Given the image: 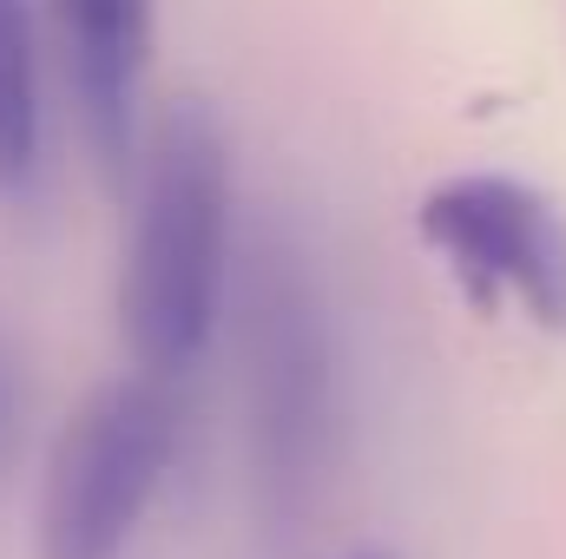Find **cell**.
<instances>
[{
	"label": "cell",
	"mask_w": 566,
	"mask_h": 559,
	"mask_svg": "<svg viewBox=\"0 0 566 559\" xmlns=\"http://www.w3.org/2000/svg\"><path fill=\"white\" fill-rule=\"evenodd\" d=\"M178 454V395L158 376L93 389L53 441L40 494V559H119Z\"/></svg>",
	"instance_id": "obj_2"
},
{
	"label": "cell",
	"mask_w": 566,
	"mask_h": 559,
	"mask_svg": "<svg viewBox=\"0 0 566 559\" xmlns=\"http://www.w3.org/2000/svg\"><path fill=\"white\" fill-rule=\"evenodd\" d=\"M244 369H251L244 376L251 382V461H258L264 500L290 514L329 467L336 376H329V329H323L316 283L277 244H264L251 271Z\"/></svg>",
	"instance_id": "obj_3"
},
{
	"label": "cell",
	"mask_w": 566,
	"mask_h": 559,
	"mask_svg": "<svg viewBox=\"0 0 566 559\" xmlns=\"http://www.w3.org/2000/svg\"><path fill=\"white\" fill-rule=\"evenodd\" d=\"M40 171V53L27 0H0V191H27Z\"/></svg>",
	"instance_id": "obj_6"
},
{
	"label": "cell",
	"mask_w": 566,
	"mask_h": 559,
	"mask_svg": "<svg viewBox=\"0 0 566 559\" xmlns=\"http://www.w3.org/2000/svg\"><path fill=\"white\" fill-rule=\"evenodd\" d=\"M428 251L481 303H521L541 329H566V218L514 178H448L422 198Z\"/></svg>",
	"instance_id": "obj_4"
},
{
	"label": "cell",
	"mask_w": 566,
	"mask_h": 559,
	"mask_svg": "<svg viewBox=\"0 0 566 559\" xmlns=\"http://www.w3.org/2000/svg\"><path fill=\"white\" fill-rule=\"evenodd\" d=\"M139 211L126 238L119 329L139 376L178 382L218 323L231 257V158L198 99H178L139 145Z\"/></svg>",
	"instance_id": "obj_1"
},
{
	"label": "cell",
	"mask_w": 566,
	"mask_h": 559,
	"mask_svg": "<svg viewBox=\"0 0 566 559\" xmlns=\"http://www.w3.org/2000/svg\"><path fill=\"white\" fill-rule=\"evenodd\" d=\"M66 86L93 158L113 184L133 178L145 145V66H151V0H53Z\"/></svg>",
	"instance_id": "obj_5"
},
{
	"label": "cell",
	"mask_w": 566,
	"mask_h": 559,
	"mask_svg": "<svg viewBox=\"0 0 566 559\" xmlns=\"http://www.w3.org/2000/svg\"><path fill=\"white\" fill-rule=\"evenodd\" d=\"M356 559H376V553H356Z\"/></svg>",
	"instance_id": "obj_7"
}]
</instances>
